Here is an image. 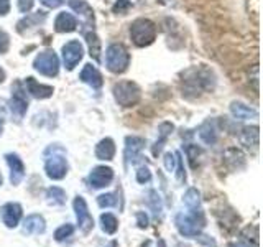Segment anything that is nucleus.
I'll use <instances>...</instances> for the list:
<instances>
[{
	"label": "nucleus",
	"instance_id": "f257e3e1",
	"mask_svg": "<svg viewBox=\"0 0 263 247\" xmlns=\"http://www.w3.org/2000/svg\"><path fill=\"white\" fill-rule=\"evenodd\" d=\"M216 79H214L212 71L204 66H194L183 73V96L187 99L199 97L204 93H209L214 89Z\"/></svg>",
	"mask_w": 263,
	"mask_h": 247
},
{
	"label": "nucleus",
	"instance_id": "f03ea898",
	"mask_svg": "<svg viewBox=\"0 0 263 247\" xmlns=\"http://www.w3.org/2000/svg\"><path fill=\"white\" fill-rule=\"evenodd\" d=\"M130 38L140 48L150 46L156 40L155 23L148 19H137L134 23L130 25Z\"/></svg>",
	"mask_w": 263,
	"mask_h": 247
},
{
	"label": "nucleus",
	"instance_id": "7ed1b4c3",
	"mask_svg": "<svg viewBox=\"0 0 263 247\" xmlns=\"http://www.w3.org/2000/svg\"><path fill=\"white\" fill-rule=\"evenodd\" d=\"M105 66L114 74L125 73L130 66V55L127 48L120 43H112L105 51Z\"/></svg>",
	"mask_w": 263,
	"mask_h": 247
},
{
	"label": "nucleus",
	"instance_id": "20e7f679",
	"mask_svg": "<svg viewBox=\"0 0 263 247\" xmlns=\"http://www.w3.org/2000/svg\"><path fill=\"white\" fill-rule=\"evenodd\" d=\"M112 93L115 101H117L122 107H134L140 102L142 99V91H140L138 84L132 81H119L115 82L112 87Z\"/></svg>",
	"mask_w": 263,
	"mask_h": 247
},
{
	"label": "nucleus",
	"instance_id": "39448f33",
	"mask_svg": "<svg viewBox=\"0 0 263 247\" xmlns=\"http://www.w3.org/2000/svg\"><path fill=\"white\" fill-rule=\"evenodd\" d=\"M33 68H35L40 74L48 78H54L60 73V58L56 56L54 51L48 49V51L40 53L35 61H33Z\"/></svg>",
	"mask_w": 263,
	"mask_h": 247
},
{
	"label": "nucleus",
	"instance_id": "423d86ee",
	"mask_svg": "<svg viewBox=\"0 0 263 247\" xmlns=\"http://www.w3.org/2000/svg\"><path fill=\"white\" fill-rule=\"evenodd\" d=\"M175 224L178 231L186 237H196L201 234V229L205 226V219L196 218L193 214H184L179 213L175 218Z\"/></svg>",
	"mask_w": 263,
	"mask_h": 247
},
{
	"label": "nucleus",
	"instance_id": "0eeeda50",
	"mask_svg": "<svg viewBox=\"0 0 263 247\" xmlns=\"http://www.w3.org/2000/svg\"><path fill=\"white\" fill-rule=\"evenodd\" d=\"M49 152H53V155L46 156V162H45V171L48 178L51 180H63L68 173V162H66L63 152L61 153H54L53 147L48 148Z\"/></svg>",
	"mask_w": 263,
	"mask_h": 247
},
{
	"label": "nucleus",
	"instance_id": "6e6552de",
	"mask_svg": "<svg viewBox=\"0 0 263 247\" xmlns=\"http://www.w3.org/2000/svg\"><path fill=\"white\" fill-rule=\"evenodd\" d=\"M27 111H28L27 94H25L20 82H15V86L12 87V97H10V112L13 115V119L16 122H20L25 117Z\"/></svg>",
	"mask_w": 263,
	"mask_h": 247
},
{
	"label": "nucleus",
	"instance_id": "1a4fd4ad",
	"mask_svg": "<svg viewBox=\"0 0 263 247\" xmlns=\"http://www.w3.org/2000/svg\"><path fill=\"white\" fill-rule=\"evenodd\" d=\"M84 56V48L78 40H71L63 46V61L68 71H72Z\"/></svg>",
	"mask_w": 263,
	"mask_h": 247
},
{
	"label": "nucleus",
	"instance_id": "9d476101",
	"mask_svg": "<svg viewBox=\"0 0 263 247\" xmlns=\"http://www.w3.org/2000/svg\"><path fill=\"white\" fill-rule=\"evenodd\" d=\"M72 206H74V211H76V218H78L79 229L84 234H87L89 231L94 227V219H92V216H90V213L87 209V204L84 201V198L76 196V198H74Z\"/></svg>",
	"mask_w": 263,
	"mask_h": 247
},
{
	"label": "nucleus",
	"instance_id": "9b49d317",
	"mask_svg": "<svg viewBox=\"0 0 263 247\" xmlns=\"http://www.w3.org/2000/svg\"><path fill=\"white\" fill-rule=\"evenodd\" d=\"M216 216H217L222 233H226V234L235 233L237 227H238V222H240V218H238V214L234 209H230V208L229 209H217Z\"/></svg>",
	"mask_w": 263,
	"mask_h": 247
},
{
	"label": "nucleus",
	"instance_id": "f8f14e48",
	"mask_svg": "<svg viewBox=\"0 0 263 247\" xmlns=\"http://www.w3.org/2000/svg\"><path fill=\"white\" fill-rule=\"evenodd\" d=\"M89 185L90 188L99 189L105 188L107 185H110V181L114 180V170L110 167H96L89 175Z\"/></svg>",
	"mask_w": 263,
	"mask_h": 247
},
{
	"label": "nucleus",
	"instance_id": "ddd939ff",
	"mask_svg": "<svg viewBox=\"0 0 263 247\" xmlns=\"http://www.w3.org/2000/svg\"><path fill=\"white\" fill-rule=\"evenodd\" d=\"M145 138L143 137H137V135H128L125 138V152H123V156H125V163H135L140 152L143 150L145 147Z\"/></svg>",
	"mask_w": 263,
	"mask_h": 247
},
{
	"label": "nucleus",
	"instance_id": "4468645a",
	"mask_svg": "<svg viewBox=\"0 0 263 247\" xmlns=\"http://www.w3.org/2000/svg\"><path fill=\"white\" fill-rule=\"evenodd\" d=\"M0 216L7 227H16L22 219V206L18 203H7L0 208Z\"/></svg>",
	"mask_w": 263,
	"mask_h": 247
},
{
	"label": "nucleus",
	"instance_id": "2eb2a0df",
	"mask_svg": "<svg viewBox=\"0 0 263 247\" xmlns=\"http://www.w3.org/2000/svg\"><path fill=\"white\" fill-rule=\"evenodd\" d=\"M5 160L10 167V183L12 185H20V181L25 177V165L22 158L16 153H7Z\"/></svg>",
	"mask_w": 263,
	"mask_h": 247
},
{
	"label": "nucleus",
	"instance_id": "dca6fc26",
	"mask_svg": "<svg viewBox=\"0 0 263 247\" xmlns=\"http://www.w3.org/2000/svg\"><path fill=\"white\" fill-rule=\"evenodd\" d=\"M183 201L186 204L189 214H193V216H196V218L205 219L204 218V213L201 209V195H199V191H197L196 188H189L187 189L184 198H183Z\"/></svg>",
	"mask_w": 263,
	"mask_h": 247
},
{
	"label": "nucleus",
	"instance_id": "f3484780",
	"mask_svg": "<svg viewBox=\"0 0 263 247\" xmlns=\"http://www.w3.org/2000/svg\"><path fill=\"white\" fill-rule=\"evenodd\" d=\"M46 231V222L43 216L40 214H30V216L25 218L23 226H22V233L23 234H43Z\"/></svg>",
	"mask_w": 263,
	"mask_h": 247
},
{
	"label": "nucleus",
	"instance_id": "a211bd4d",
	"mask_svg": "<svg viewBox=\"0 0 263 247\" xmlns=\"http://www.w3.org/2000/svg\"><path fill=\"white\" fill-rule=\"evenodd\" d=\"M79 78L82 82H86V84H89L92 89H101L102 87V74L97 71L96 66L92 64H84V68H82Z\"/></svg>",
	"mask_w": 263,
	"mask_h": 247
},
{
	"label": "nucleus",
	"instance_id": "6ab92c4d",
	"mask_svg": "<svg viewBox=\"0 0 263 247\" xmlns=\"http://www.w3.org/2000/svg\"><path fill=\"white\" fill-rule=\"evenodd\" d=\"M25 86H27L28 93L36 99H48V97H51L54 93V89L51 86L40 84V82L31 76H28L27 79H25Z\"/></svg>",
	"mask_w": 263,
	"mask_h": 247
},
{
	"label": "nucleus",
	"instance_id": "aec40b11",
	"mask_svg": "<svg viewBox=\"0 0 263 247\" xmlns=\"http://www.w3.org/2000/svg\"><path fill=\"white\" fill-rule=\"evenodd\" d=\"M78 28V20L76 16L69 12H61L54 20V30L58 33H71Z\"/></svg>",
	"mask_w": 263,
	"mask_h": 247
},
{
	"label": "nucleus",
	"instance_id": "412c9836",
	"mask_svg": "<svg viewBox=\"0 0 263 247\" xmlns=\"http://www.w3.org/2000/svg\"><path fill=\"white\" fill-rule=\"evenodd\" d=\"M224 162L227 167L234 171L245 168V155L242 150H238V148H227L224 152Z\"/></svg>",
	"mask_w": 263,
	"mask_h": 247
},
{
	"label": "nucleus",
	"instance_id": "4be33fe9",
	"mask_svg": "<svg viewBox=\"0 0 263 247\" xmlns=\"http://www.w3.org/2000/svg\"><path fill=\"white\" fill-rule=\"evenodd\" d=\"M173 130H175V126H173L171 122H161L158 126V140L155 142L153 148H152V153L153 156H158L163 150L164 144H166L168 137L173 134Z\"/></svg>",
	"mask_w": 263,
	"mask_h": 247
},
{
	"label": "nucleus",
	"instance_id": "5701e85b",
	"mask_svg": "<svg viewBox=\"0 0 263 247\" xmlns=\"http://www.w3.org/2000/svg\"><path fill=\"white\" fill-rule=\"evenodd\" d=\"M258 127L257 126H252V127H245L240 134V142L242 145H245L247 148H250V150L257 152L258 150Z\"/></svg>",
	"mask_w": 263,
	"mask_h": 247
},
{
	"label": "nucleus",
	"instance_id": "b1692460",
	"mask_svg": "<svg viewBox=\"0 0 263 247\" xmlns=\"http://www.w3.org/2000/svg\"><path fill=\"white\" fill-rule=\"evenodd\" d=\"M230 112L235 119L238 120H247V119H257L258 117V112L252 109V107L245 105L243 102H232L230 104Z\"/></svg>",
	"mask_w": 263,
	"mask_h": 247
},
{
	"label": "nucleus",
	"instance_id": "393cba45",
	"mask_svg": "<svg viewBox=\"0 0 263 247\" xmlns=\"http://www.w3.org/2000/svg\"><path fill=\"white\" fill-rule=\"evenodd\" d=\"M115 155V144L114 140L105 137L96 147V156L99 160H112Z\"/></svg>",
	"mask_w": 263,
	"mask_h": 247
},
{
	"label": "nucleus",
	"instance_id": "a878e982",
	"mask_svg": "<svg viewBox=\"0 0 263 247\" xmlns=\"http://www.w3.org/2000/svg\"><path fill=\"white\" fill-rule=\"evenodd\" d=\"M45 20H46V13L45 12H36V13L27 15L25 19H22L18 23H16V30H18V33H25V30H27V28L38 27V25L43 23Z\"/></svg>",
	"mask_w": 263,
	"mask_h": 247
},
{
	"label": "nucleus",
	"instance_id": "bb28decb",
	"mask_svg": "<svg viewBox=\"0 0 263 247\" xmlns=\"http://www.w3.org/2000/svg\"><path fill=\"white\" fill-rule=\"evenodd\" d=\"M199 137L202 138V142L205 144H216L217 142V127L214 120H205L202 126L199 127Z\"/></svg>",
	"mask_w": 263,
	"mask_h": 247
},
{
	"label": "nucleus",
	"instance_id": "cd10ccee",
	"mask_svg": "<svg viewBox=\"0 0 263 247\" xmlns=\"http://www.w3.org/2000/svg\"><path fill=\"white\" fill-rule=\"evenodd\" d=\"M84 37L89 46V55L94 58V61H101V41H99L97 35L94 31H87Z\"/></svg>",
	"mask_w": 263,
	"mask_h": 247
},
{
	"label": "nucleus",
	"instance_id": "c85d7f7f",
	"mask_svg": "<svg viewBox=\"0 0 263 247\" xmlns=\"http://www.w3.org/2000/svg\"><path fill=\"white\" fill-rule=\"evenodd\" d=\"M46 198H48V203L51 204H58V206H63L66 203V193L63 188H58V186H51L46 189Z\"/></svg>",
	"mask_w": 263,
	"mask_h": 247
},
{
	"label": "nucleus",
	"instance_id": "c756f323",
	"mask_svg": "<svg viewBox=\"0 0 263 247\" xmlns=\"http://www.w3.org/2000/svg\"><path fill=\"white\" fill-rule=\"evenodd\" d=\"M101 224H102V231H104L105 234H114L115 231L119 229V221L110 213L102 214V216H101Z\"/></svg>",
	"mask_w": 263,
	"mask_h": 247
},
{
	"label": "nucleus",
	"instance_id": "7c9ffc66",
	"mask_svg": "<svg viewBox=\"0 0 263 247\" xmlns=\"http://www.w3.org/2000/svg\"><path fill=\"white\" fill-rule=\"evenodd\" d=\"M71 7L76 10L78 13H81L87 22H94V12L84 0H71Z\"/></svg>",
	"mask_w": 263,
	"mask_h": 247
},
{
	"label": "nucleus",
	"instance_id": "2f4dec72",
	"mask_svg": "<svg viewBox=\"0 0 263 247\" xmlns=\"http://www.w3.org/2000/svg\"><path fill=\"white\" fill-rule=\"evenodd\" d=\"M184 152L187 155V158H189V163H191V168H197V165H199V156L202 155V150H201V147H197V145H193V144H189L184 147Z\"/></svg>",
	"mask_w": 263,
	"mask_h": 247
},
{
	"label": "nucleus",
	"instance_id": "473e14b6",
	"mask_svg": "<svg viewBox=\"0 0 263 247\" xmlns=\"http://www.w3.org/2000/svg\"><path fill=\"white\" fill-rule=\"evenodd\" d=\"M148 204H150V208L153 209L155 216L158 218L161 214V200H160V195L156 191H153V189L148 193Z\"/></svg>",
	"mask_w": 263,
	"mask_h": 247
},
{
	"label": "nucleus",
	"instance_id": "72a5a7b5",
	"mask_svg": "<svg viewBox=\"0 0 263 247\" xmlns=\"http://www.w3.org/2000/svg\"><path fill=\"white\" fill-rule=\"evenodd\" d=\"M97 204L101 208H112V206H117V198H115L114 193H105L97 196Z\"/></svg>",
	"mask_w": 263,
	"mask_h": 247
},
{
	"label": "nucleus",
	"instance_id": "f704fd0d",
	"mask_svg": "<svg viewBox=\"0 0 263 247\" xmlns=\"http://www.w3.org/2000/svg\"><path fill=\"white\" fill-rule=\"evenodd\" d=\"M72 233H74V226H72V224H64V226H61V227H58V229H56L54 239H56L58 242H63L64 239L71 237Z\"/></svg>",
	"mask_w": 263,
	"mask_h": 247
},
{
	"label": "nucleus",
	"instance_id": "c9c22d12",
	"mask_svg": "<svg viewBox=\"0 0 263 247\" xmlns=\"http://www.w3.org/2000/svg\"><path fill=\"white\" fill-rule=\"evenodd\" d=\"M132 8V4L128 2V0H117V2L114 4V7H112V12L114 13H120V15H125L128 10Z\"/></svg>",
	"mask_w": 263,
	"mask_h": 247
},
{
	"label": "nucleus",
	"instance_id": "e433bc0d",
	"mask_svg": "<svg viewBox=\"0 0 263 247\" xmlns=\"http://www.w3.org/2000/svg\"><path fill=\"white\" fill-rule=\"evenodd\" d=\"M150 180H152V173L146 167H140L137 170V181L138 183H148Z\"/></svg>",
	"mask_w": 263,
	"mask_h": 247
},
{
	"label": "nucleus",
	"instance_id": "4c0bfd02",
	"mask_svg": "<svg viewBox=\"0 0 263 247\" xmlns=\"http://www.w3.org/2000/svg\"><path fill=\"white\" fill-rule=\"evenodd\" d=\"M176 156V163H178V171H176V177H178V181L179 183H183V181H186V173H184V165H183V158H181V155L176 152L175 153Z\"/></svg>",
	"mask_w": 263,
	"mask_h": 247
},
{
	"label": "nucleus",
	"instance_id": "58836bf2",
	"mask_svg": "<svg viewBox=\"0 0 263 247\" xmlns=\"http://www.w3.org/2000/svg\"><path fill=\"white\" fill-rule=\"evenodd\" d=\"M164 168H166L168 171H175V167H176V156L175 153H171V152H166L164 153Z\"/></svg>",
	"mask_w": 263,
	"mask_h": 247
},
{
	"label": "nucleus",
	"instance_id": "ea45409f",
	"mask_svg": "<svg viewBox=\"0 0 263 247\" xmlns=\"http://www.w3.org/2000/svg\"><path fill=\"white\" fill-rule=\"evenodd\" d=\"M8 46H10V38H8L5 31H0V55L7 53Z\"/></svg>",
	"mask_w": 263,
	"mask_h": 247
},
{
	"label": "nucleus",
	"instance_id": "a19ab883",
	"mask_svg": "<svg viewBox=\"0 0 263 247\" xmlns=\"http://www.w3.org/2000/svg\"><path fill=\"white\" fill-rule=\"evenodd\" d=\"M135 216H137V224H138V227L140 229H146L148 227V216H146V214L140 211V213L135 214Z\"/></svg>",
	"mask_w": 263,
	"mask_h": 247
},
{
	"label": "nucleus",
	"instance_id": "79ce46f5",
	"mask_svg": "<svg viewBox=\"0 0 263 247\" xmlns=\"http://www.w3.org/2000/svg\"><path fill=\"white\" fill-rule=\"evenodd\" d=\"M33 2L35 0H18V8L22 13H28L31 8H33Z\"/></svg>",
	"mask_w": 263,
	"mask_h": 247
},
{
	"label": "nucleus",
	"instance_id": "37998d69",
	"mask_svg": "<svg viewBox=\"0 0 263 247\" xmlns=\"http://www.w3.org/2000/svg\"><path fill=\"white\" fill-rule=\"evenodd\" d=\"M41 4L46 5L48 8H58V7H61L64 0H40Z\"/></svg>",
	"mask_w": 263,
	"mask_h": 247
},
{
	"label": "nucleus",
	"instance_id": "c03bdc74",
	"mask_svg": "<svg viewBox=\"0 0 263 247\" xmlns=\"http://www.w3.org/2000/svg\"><path fill=\"white\" fill-rule=\"evenodd\" d=\"M10 12V0H0V15L5 16Z\"/></svg>",
	"mask_w": 263,
	"mask_h": 247
},
{
	"label": "nucleus",
	"instance_id": "a18cd8bd",
	"mask_svg": "<svg viewBox=\"0 0 263 247\" xmlns=\"http://www.w3.org/2000/svg\"><path fill=\"white\" fill-rule=\"evenodd\" d=\"M230 247H250V245H247L245 242H237V244H230Z\"/></svg>",
	"mask_w": 263,
	"mask_h": 247
},
{
	"label": "nucleus",
	"instance_id": "49530a36",
	"mask_svg": "<svg viewBox=\"0 0 263 247\" xmlns=\"http://www.w3.org/2000/svg\"><path fill=\"white\" fill-rule=\"evenodd\" d=\"M4 79H5V71L0 68V82H4Z\"/></svg>",
	"mask_w": 263,
	"mask_h": 247
},
{
	"label": "nucleus",
	"instance_id": "de8ad7c7",
	"mask_svg": "<svg viewBox=\"0 0 263 247\" xmlns=\"http://www.w3.org/2000/svg\"><path fill=\"white\" fill-rule=\"evenodd\" d=\"M158 247H166V244H164L163 239H160V241H158Z\"/></svg>",
	"mask_w": 263,
	"mask_h": 247
},
{
	"label": "nucleus",
	"instance_id": "09e8293b",
	"mask_svg": "<svg viewBox=\"0 0 263 247\" xmlns=\"http://www.w3.org/2000/svg\"><path fill=\"white\" fill-rule=\"evenodd\" d=\"M2 130H4V120L0 117V134H2Z\"/></svg>",
	"mask_w": 263,
	"mask_h": 247
},
{
	"label": "nucleus",
	"instance_id": "8fccbe9b",
	"mask_svg": "<svg viewBox=\"0 0 263 247\" xmlns=\"http://www.w3.org/2000/svg\"><path fill=\"white\" fill-rule=\"evenodd\" d=\"M109 247H117V242H115V241H114V242H110V244H109Z\"/></svg>",
	"mask_w": 263,
	"mask_h": 247
},
{
	"label": "nucleus",
	"instance_id": "3c124183",
	"mask_svg": "<svg viewBox=\"0 0 263 247\" xmlns=\"http://www.w3.org/2000/svg\"><path fill=\"white\" fill-rule=\"evenodd\" d=\"M2 181H4V178H2V173H0V185H2Z\"/></svg>",
	"mask_w": 263,
	"mask_h": 247
}]
</instances>
